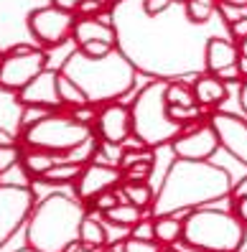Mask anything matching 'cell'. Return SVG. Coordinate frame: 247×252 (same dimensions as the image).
<instances>
[{
  "mask_svg": "<svg viewBox=\"0 0 247 252\" xmlns=\"http://www.w3.org/2000/svg\"><path fill=\"white\" fill-rule=\"evenodd\" d=\"M56 79H59V71L56 69H43L33 82H28L18 92V102L21 105H36V107L56 110L62 105L59 90H56Z\"/></svg>",
  "mask_w": 247,
  "mask_h": 252,
  "instance_id": "cell-15",
  "label": "cell"
},
{
  "mask_svg": "<svg viewBox=\"0 0 247 252\" xmlns=\"http://www.w3.org/2000/svg\"><path fill=\"white\" fill-rule=\"evenodd\" d=\"M151 173H153V160H143L123 171V181H148Z\"/></svg>",
  "mask_w": 247,
  "mask_h": 252,
  "instance_id": "cell-30",
  "label": "cell"
},
{
  "mask_svg": "<svg viewBox=\"0 0 247 252\" xmlns=\"http://www.w3.org/2000/svg\"><path fill=\"white\" fill-rule=\"evenodd\" d=\"M5 145H18V143H16V138H13V132L0 127V148H5Z\"/></svg>",
  "mask_w": 247,
  "mask_h": 252,
  "instance_id": "cell-39",
  "label": "cell"
},
{
  "mask_svg": "<svg viewBox=\"0 0 247 252\" xmlns=\"http://www.w3.org/2000/svg\"><path fill=\"white\" fill-rule=\"evenodd\" d=\"M110 3H112V5H115V3H120V0H110Z\"/></svg>",
  "mask_w": 247,
  "mask_h": 252,
  "instance_id": "cell-46",
  "label": "cell"
},
{
  "mask_svg": "<svg viewBox=\"0 0 247 252\" xmlns=\"http://www.w3.org/2000/svg\"><path fill=\"white\" fill-rule=\"evenodd\" d=\"M74 23H77V13L56 8V5L36 8L28 13V31L43 49L64 46L71 38V33H74Z\"/></svg>",
  "mask_w": 247,
  "mask_h": 252,
  "instance_id": "cell-9",
  "label": "cell"
},
{
  "mask_svg": "<svg viewBox=\"0 0 247 252\" xmlns=\"http://www.w3.org/2000/svg\"><path fill=\"white\" fill-rule=\"evenodd\" d=\"M87 206L77 196L51 194L33 206L26 242L33 252H71L79 247V227Z\"/></svg>",
  "mask_w": 247,
  "mask_h": 252,
  "instance_id": "cell-4",
  "label": "cell"
},
{
  "mask_svg": "<svg viewBox=\"0 0 247 252\" xmlns=\"http://www.w3.org/2000/svg\"><path fill=\"white\" fill-rule=\"evenodd\" d=\"M84 166L82 163H71V160H56L54 166L38 179V184H49V186H62V184H77L82 176Z\"/></svg>",
  "mask_w": 247,
  "mask_h": 252,
  "instance_id": "cell-22",
  "label": "cell"
},
{
  "mask_svg": "<svg viewBox=\"0 0 247 252\" xmlns=\"http://www.w3.org/2000/svg\"><path fill=\"white\" fill-rule=\"evenodd\" d=\"M153 224H155V242H158V245L173 247V245L181 240V232H184V217H176V214L153 217Z\"/></svg>",
  "mask_w": 247,
  "mask_h": 252,
  "instance_id": "cell-23",
  "label": "cell"
},
{
  "mask_svg": "<svg viewBox=\"0 0 247 252\" xmlns=\"http://www.w3.org/2000/svg\"><path fill=\"white\" fill-rule=\"evenodd\" d=\"M247 227L232 214V209L201 206L184 217L181 242L196 252H242Z\"/></svg>",
  "mask_w": 247,
  "mask_h": 252,
  "instance_id": "cell-6",
  "label": "cell"
},
{
  "mask_svg": "<svg viewBox=\"0 0 247 252\" xmlns=\"http://www.w3.org/2000/svg\"><path fill=\"white\" fill-rule=\"evenodd\" d=\"M209 123L219 138V145L247 168V117L227 110H214L209 115Z\"/></svg>",
  "mask_w": 247,
  "mask_h": 252,
  "instance_id": "cell-12",
  "label": "cell"
},
{
  "mask_svg": "<svg viewBox=\"0 0 247 252\" xmlns=\"http://www.w3.org/2000/svg\"><path fill=\"white\" fill-rule=\"evenodd\" d=\"M232 176L212 160H181L173 158L161 186L155 189L151 217L176 214L186 217L201 206H214L232 196Z\"/></svg>",
  "mask_w": 247,
  "mask_h": 252,
  "instance_id": "cell-2",
  "label": "cell"
},
{
  "mask_svg": "<svg viewBox=\"0 0 247 252\" xmlns=\"http://www.w3.org/2000/svg\"><path fill=\"white\" fill-rule=\"evenodd\" d=\"M107 247V221L99 214H87L79 227V250L102 252Z\"/></svg>",
  "mask_w": 247,
  "mask_h": 252,
  "instance_id": "cell-19",
  "label": "cell"
},
{
  "mask_svg": "<svg viewBox=\"0 0 247 252\" xmlns=\"http://www.w3.org/2000/svg\"><path fill=\"white\" fill-rule=\"evenodd\" d=\"M237 71H240V77H242V82L247 79V54H240V59H237Z\"/></svg>",
  "mask_w": 247,
  "mask_h": 252,
  "instance_id": "cell-41",
  "label": "cell"
},
{
  "mask_svg": "<svg viewBox=\"0 0 247 252\" xmlns=\"http://www.w3.org/2000/svg\"><path fill=\"white\" fill-rule=\"evenodd\" d=\"M33 206H36V194L28 186L0 184V247L31 217Z\"/></svg>",
  "mask_w": 247,
  "mask_h": 252,
  "instance_id": "cell-10",
  "label": "cell"
},
{
  "mask_svg": "<svg viewBox=\"0 0 247 252\" xmlns=\"http://www.w3.org/2000/svg\"><path fill=\"white\" fill-rule=\"evenodd\" d=\"M110 21L118 33V51L151 79H184L207 71V41L219 33L212 26H194L184 5L148 16L143 0H120L110 8Z\"/></svg>",
  "mask_w": 247,
  "mask_h": 252,
  "instance_id": "cell-1",
  "label": "cell"
},
{
  "mask_svg": "<svg viewBox=\"0 0 247 252\" xmlns=\"http://www.w3.org/2000/svg\"><path fill=\"white\" fill-rule=\"evenodd\" d=\"M219 5H224V8H240V10H247V0H219Z\"/></svg>",
  "mask_w": 247,
  "mask_h": 252,
  "instance_id": "cell-40",
  "label": "cell"
},
{
  "mask_svg": "<svg viewBox=\"0 0 247 252\" xmlns=\"http://www.w3.org/2000/svg\"><path fill=\"white\" fill-rule=\"evenodd\" d=\"M102 217H105V221H110V224L133 229L143 217H151V212L140 209V206H135V204H118V206H112L110 212H105Z\"/></svg>",
  "mask_w": 247,
  "mask_h": 252,
  "instance_id": "cell-25",
  "label": "cell"
},
{
  "mask_svg": "<svg viewBox=\"0 0 247 252\" xmlns=\"http://www.w3.org/2000/svg\"><path fill=\"white\" fill-rule=\"evenodd\" d=\"M123 191L130 204L140 206V209L151 212V206L155 201V189L148 181H123Z\"/></svg>",
  "mask_w": 247,
  "mask_h": 252,
  "instance_id": "cell-26",
  "label": "cell"
},
{
  "mask_svg": "<svg viewBox=\"0 0 247 252\" xmlns=\"http://www.w3.org/2000/svg\"><path fill=\"white\" fill-rule=\"evenodd\" d=\"M0 59H3V54H0Z\"/></svg>",
  "mask_w": 247,
  "mask_h": 252,
  "instance_id": "cell-47",
  "label": "cell"
},
{
  "mask_svg": "<svg viewBox=\"0 0 247 252\" xmlns=\"http://www.w3.org/2000/svg\"><path fill=\"white\" fill-rule=\"evenodd\" d=\"M18 160H21L18 145H5V148H0V176H5L10 168H16Z\"/></svg>",
  "mask_w": 247,
  "mask_h": 252,
  "instance_id": "cell-32",
  "label": "cell"
},
{
  "mask_svg": "<svg viewBox=\"0 0 247 252\" xmlns=\"http://www.w3.org/2000/svg\"><path fill=\"white\" fill-rule=\"evenodd\" d=\"M71 38H74L77 49L87 46V43H112V46H118V33H115V26L110 21V13L107 16H84V18L77 16Z\"/></svg>",
  "mask_w": 247,
  "mask_h": 252,
  "instance_id": "cell-16",
  "label": "cell"
},
{
  "mask_svg": "<svg viewBox=\"0 0 247 252\" xmlns=\"http://www.w3.org/2000/svg\"><path fill=\"white\" fill-rule=\"evenodd\" d=\"M130 237H135V240H155V224H153V217H143L138 224L130 229Z\"/></svg>",
  "mask_w": 247,
  "mask_h": 252,
  "instance_id": "cell-34",
  "label": "cell"
},
{
  "mask_svg": "<svg viewBox=\"0 0 247 252\" xmlns=\"http://www.w3.org/2000/svg\"><path fill=\"white\" fill-rule=\"evenodd\" d=\"M240 46L229 36H222V33H214L209 41H207V54H204V64H207V71L209 74H216L219 77L222 71L227 69H235L237 66V59H240Z\"/></svg>",
  "mask_w": 247,
  "mask_h": 252,
  "instance_id": "cell-17",
  "label": "cell"
},
{
  "mask_svg": "<svg viewBox=\"0 0 247 252\" xmlns=\"http://www.w3.org/2000/svg\"><path fill=\"white\" fill-rule=\"evenodd\" d=\"M123 252H161L163 245H158L155 240H135V237H125L120 242Z\"/></svg>",
  "mask_w": 247,
  "mask_h": 252,
  "instance_id": "cell-28",
  "label": "cell"
},
{
  "mask_svg": "<svg viewBox=\"0 0 247 252\" xmlns=\"http://www.w3.org/2000/svg\"><path fill=\"white\" fill-rule=\"evenodd\" d=\"M79 3H82V0H51V5H56V8H64V10H71V13H77Z\"/></svg>",
  "mask_w": 247,
  "mask_h": 252,
  "instance_id": "cell-36",
  "label": "cell"
},
{
  "mask_svg": "<svg viewBox=\"0 0 247 252\" xmlns=\"http://www.w3.org/2000/svg\"><path fill=\"white\" fill-rule=\"evenodd\" d=\"M184 10L194 26H214L216 21H224L219 13V0H188L184 3Z\"/></svg>",
  "mask_w": 247,
  "mask_h": 252,
  "instance_id": "cell-20",
  "label": "cell"
},
{
  "mask_svg": "<svg viewBox=\"0 0 247 252\" xmlns=\"http://www.w3.org/2000/svg\"><path fill=\"white\" fill-rule=\"evenodd\" d=\"M237 102H240V110L245 112V117H247V79L240 84V92H237Z\"/></svg>",
  "mask_w": 247,
  "mask_h": 252,
  "instance_id": "cell-37",
  "label": "cell"
},
{
  "mask_svg": "<svg viewBox=\"0 0 247 252\" xmlns=\"http://www.w3.org/2000/svg\"><path fill=\"white\" fill-rule=\"evenodd\" d=\"M51 110L46 107H36V105H23V112H21V130H28L33 127L36 123H41L43 117H49Z\"/></svg>",
  "mask_w": 247,
  "mask_h": 252,
  "instance_id": "cell-29",
  "label": "cell"
},
{
  "mask_svg": "<svg viewBox=\"0 0 247 252\" xmlns=\"http://www.w3.org/2000/svg\"><path fill=\"white\" fill-rule=\"evenodd\" d=\"M191 90H194V97H196V105L204 107V110H219L224 102H227V82H222L216 74H199V77H194L191 82Z\"/></svg>",
  "mask_w": 247,
  "mask_h": 252,
  "instance_id": "cell-18",
  "label": "cell"
},
{
  "mask_svg": "<svg viewBox=\"0 0 247 252\" xmlns=\"http://www.w3.org/2000/svg\"><path fill=\"white\" fill-rule=\"evenodd\" d=\"M94 135V127L79 123L74 115L64 117V115H49L33 127L23 130V140L28 148H41L54 156H66L69 151L79 148Z\"/></svg>",
  "mask_w": 247,
  "mask_h": 252,
  "instance_id": "cell-7",
  "label": "cell"
},
{
  "mask_svg": "<svg viewBox=\"0 0 247 252\" xmlns=\"http://www.w3.org/2000/svg\"><path fill=\"white\" fill-rule=\"evenodd\" d=\"M227 36L235 41L237 46H240L242 41H247V13H242V16L232 18V21L227 23Z\"/></svg>",
  "mask_w": 247,
  "mask_h": 252,
  "instance_id": "cell-31",
  "label": "cell"
},
{
  "mask_svg": "<svg viewBox=\"0 0 247 252\" xmlns=\"http://www.w3.org/2000/svg\"><path fill=\"white\" fill-rule=\"evenodd\" d=\"M240 51H242V54H247V41H242V43H240Z\"/></svg>",
  "mask_w": 247,
  "mask_h": 252,
  "instance_id": "cell-42",
  "label": "cell"
},
{
  "mask_svg": "<svg viewBox=\"0 0 247 252\" xmlns=\"http://www.w3.org/2000/svg\"><path fill=\"white\" fill-rule=\"evenodd\" d=\"M49 54L28 43L13 46L0 59V90L5 92H21L28 82H33L43 69H49Z\"/></svg>",
  "mask_w": 247,
  "mask_h": 252,
  "instance_id": "cell-8",
  "label": "cell"
},
{
  "mask_svg": "<svg viewBox=\"0 0 247 252\" xmlns=\"http://www.w3.org/2000/svg\"><path fill=\"white\" fill-rule=\"evenodd\" d=\"M176 3H179V5H184V3H188V0H176Z\"/></svg>",
  "mask_w": 247,
  "mask_h": 252,
  "instance_id": "cell-44",
  "label": "cell"
},
{
  "mask_svg": "<svg viewBox=\"0 0 247 252\" xmlns=\"http://www.w3.org/2000/svg\"><path fill=\"white\" fill-rule=\"evenodd\" d=\"M166 84V79H151L138 90L133 102H127L130 112H133V135L153 151L161 145H171L186 130V125L171 115Z\"/></svg>",
  "mask_w": 247,
  "mask_h": 252,
  "instance_id": "cell-5",
  "label": "cell"
},
{
  "mask_svg": "<svg viewBox=\"0 0 247 252\" xmlns=\"http://www.w3.org/2000/svg\"><path fill=\"white\" fill-rule=\"evenodd\" d=\"M229 209H232V214H235L242 224L247 227V194L245 196H229Z\"/></svg>",
  "mask_w": 247,
  "mask_h": 252,
  "instance_id": "cell-35",
  "label": "cell"
},
{
  "mask_svg": "<svg viewBox=\"0 0 247 252\" xmlns=\"http://www.w3.org/2000/svg\"><path fill=\"white\" fill-rule=\"evenodd\" d=\"M94 132L97 138L107 143V145H120L133 135V112L130 105L125 102H107L97 110V120H94Z\"/></svg>",
  "mask_w": 247,
  "mask_h": 252,
  "instance_id": "cell-14",
  "label": "cell"
},
{
  "mask_svg": "<svg viewBox=\"0 0 247 252\" xmlns=\"http://www.w3.org/2000/svg\"><path fill=\"white\" fill-rule=\"evenodd\" d=\"M56 160H59V156H54L49 151H41V148H28L26 153L21 151V168L36 181L54 166Z\"/></svg>",
  "mask_w": 247,
  "mask_h": 252,
  "instance_id": "cell-21",
  "label": "cell"
},
{
  "mask_svg": "<svg viewBox=\"0 0 247 252\" xmlns=\"http://www.w3.org/2000/svg\"><path fill=\"white\" fill-rule=\"evenodd\" d=\"M120 184H123V171L118 166H110V163H102V160H92V163H87L82 176L77 179L74 194L84 206H90L99 194L118 189Z\"/></svg>",
  "mask_w": 247,
  "mask_h": 252,
  "instance_id": "cell-13",
  "label": "cell"
},
{
  "mask_svg": "<svg viewBox=\"0 0 247 252\" xmlns=\"http://www.w3.org/2000/svg\"><path fill=\"white\" fill-rule=\"evenodd\" d=\"M56 90H59V99H62V105H66V107L79 110V107H90V105H92L90 97L84 94L82 87H79L74 79H69L62 69H59V79H56Z\"/></svg>",
  "mask_w": 247,
  "mask_h": 252,
  "instance_id": "cell-24",
  "label": "cell"
},
{
  "mask_svg": "<svg viewBox=\"0 0 247 252\" xmlns=\"http://www.w3.org/2000/svg\"><path fill=\"white\" fill-rule=\"evenodd\" d=\"M161 252H179L176 247H166V250H161Z\"/></svg>",
  "mask_w": 247,
  "mask_h": 252,
  "instance_id": "cell-43",
  "label": "cell"
},
{
  "mask_svg": "<svg viewBox=\"0 0 247 252\" xmlns=\"http://www.w3.org/2000/svg\"><path fill=\"white\" fill-rule=\"evenodd\" d=\"M62 71L82 87L94 107L97 105L102 107L107 102H118L127 97L135 90V82H138L135 66L118 49L102 59H90L77 49L66 56Z\"/></svg>",
  "mask_w": 247,
  "mask_h": 252,
  "instance_id": "cell-3",
  "label": "cell"
},
{
  "mask_svg": "<svg viewBox=\"0 0 247 252\" xmlns=\"http://www.w3.org/2000/svg\"><path fill=\"white\" fill-rule=\"evenodd\" d=\"M120 204V196H118V189H112V191H105V194H99L92 204H90V209H97L99 214H105L110 212L112 206H118Z\"/></svg>",
  "mask_w": 247,
  "mask_h": 252,
  "instance_id": "cell-33",
  "label": "cell"
},
{
  "mask_svg": "<svg viewBox=\"0 0 247 252\" xmlns=\"http://www.w3.org/2000/svg\"><path fill=\"white\" fill-rule=\"evenodd\" d=\"M21 252H33V250H31V247H26V250H21Z\"/></svg>",
  "mask_w": 247,
  "mask_h": 252,
  "instance_id": "cell-45",
  "label": "cell"
},
{
  "mask_svg": "<svg viewBox=\"0 0 247 252\" xmlns=\"http://www.w3.org/2000/svg\"><path fill=\"white\" fill-rule=\"evenodd\" d=\"M166 99L171 107H199L191 84H186L181 79H171L166 84Z\"/></svg>",
  "mask_w": 247,
  "mask_h": 252,
  "instance_id": "cell-27",
  "label": "cell"
},
{
  "mask_svg": "<svg viewBox=\"0 0 247 252\" xmlns=\"http://www.w3.org/2000/svg\"><path fill=\"white\" fill-rule=\"evenodd\" d=\"M247 194V176H242L240 181H235V186H232V196H245Z\"/></svg>",
  "mask_w": 247,
  "mask_h": 252,
  "instance_id": "cell-38",
  "label": "cell"
},
{
  "mask_svg": "<svg viewBox=\"0 0 247 252\" xmlns=\"http://www.w3.org/2000/svg\"><path fill=\"white\" fill-rule=\"evenodd\" d=\"M219 148H222L219 138H216L212 123L207 120L201 125H188L171 143V153L173 158H181V160H212Z\"/></svg>",
  "mask_w": 247,
  "mask_h": 252,
  "instance_id": "cell-11",
  "label": "cell"
}]
</instances>
